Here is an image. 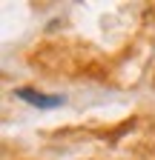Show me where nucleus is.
<instances>
[{
  "mask_svg": "<svg viewBox=\"0 0 155 160\" xmlns=\"http://www.w3.org/2000/svg\"><path fill=\"white\" fill-rule=\"evenodd\" d=\"M14 94L32 103L35 109H55V106H63V97L61 94H43V92H35V89H14Z\"/></svg>",
  "mask_w": 155,
  "mask_h": 160,
  "instance_id": "obj_1",
  "label": "nucleus"
}]
</instances>
